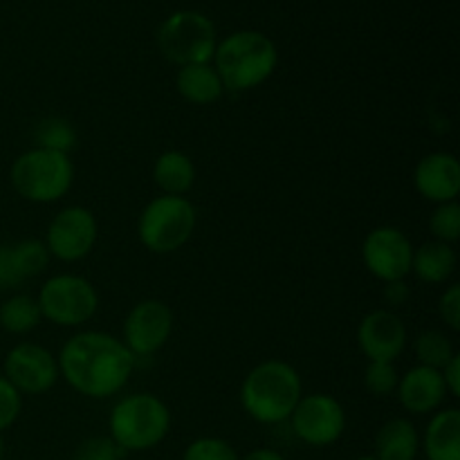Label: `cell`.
I'll return each mask as SVG.
<instances>
[{
  "mask_svg": "<svg viewBox=\"0 0 460 460\" xmlns=\"http://www.w3.org/2000/svg\"><path fill=\"white\" fill-rule=\"evenodd\" d=\"M400 376L391 362H368L364 371V389L376 398H386L398 389Z\"/></svg>",
  "mask_w": 460,
  "mask_h": 460,
  "instance_id": "4316f807",
  "label": "cell"
},
{
  "mask_svg": "<svg viewBox=\"0 0 460 460\" xmlns=\"http://www.w3.org/2000/svg\"><path fill=\"white\" fill-rule=\"evenodd\" d=\"M440 376H443L445 389H447V395H454L458 398L460 395V355L456 353L443 368H440Z\"/></svg>",
  "mask_w": 460,
  "mask_h": 460,
  "instance_id": "d6a6232c",
  "label": "cell"
},
{
  "mask_svg": "<svg viewBox=\"0 0 460 460\" xmlns=\"http://www.w3.org/2000/svg\"><path fill=\"white\" fill-rule=\"evenodd\" d=\"M211 66L218 72L225 90L245 93L259 88L274 75L279 66V49L263 31L241 30L218 40Z\"/></svg>",
  "mask_w": 460,
  "mask_h": 460,
  "instance_id": "3957f363",
  "label": "cell"
},
{
  "mask_svg": "<svg viewBox=\"0 0 460 460\" xmlns=\"http://www.w3.org/2000/svg\"><path fill=\"white\" fill-rule=\"evenodd\" d=\"M438 313L443 317V322L447 323L452 331H460V286L454 283L447 290L443 292L438 304Z\"/></svg>",
  "mask_w": 460,
  "mask_h": 460,
  "instance_id": "1f68e13d",
  "label": "cell"
},
{
  "mask_svg": "<svg viewBox=\"0 0 460 460\" xmlns=\"http://www.w3.org/2000/svg\"><path fill=\"white\" fill-rule=\"evenodd\" d=\"M4 458V440H3V434H0V460Z\"/></svg>",
  "mask_w": 460,
  "mask_h": 460,
  "instance_id": "d590c367",
  "label": "cell"
},
{
  "mask_svg": "<svg viewBox=\"0 0 460 460\" xmlns=\"http://www.w3.org/2000/svg\"><path fill=\"white\" fill-rule=\"evenodd\" d=\"M22 411V395L12 386V382L0 376V434L18 420Z\"/></svg>",
  "mask_w": 460,
  "mask_h": 460,
  "instance_id": "f546056e",
  "label": "cell"
},
{
  "mask_svg": "<svg viewBox=\"0 0 460 460\" xmlns=\"http://www.w3.org/2000/svg\"><path fill=\"white\" fill-rule=\"evenodd\" d=\"M304 395L301 376L292 364L265 359L245 376L241 386V404L252 420L261 425H279L290 420Z\"/></svg>",
  "mask_w": 460,
  "mask_h": 460,
  "instance_id": "7a4b0ae2",
  "label": "cell"
},
{
  "mask_svg": "<svg viewBox=\"0 0 460 460\" xmlns=\"http://www.w3.org/2000/svg\"><path fill=\"white\" fill-rule=\"evenodd\" d=\"M292 431L310 447H328L341 438L346 429V411L340 400L328 394L301 395L290 416Z\"/></svg>",
  "mask_w": 460,
  "mask_h": 460,
  "instance_id": "9c48e42d",
  "label": "cell"
},
{
  "mask_svg": "<svg viewBox=\"0 0 460 460\" xmlns=\"http://www.w3.org/2000/svg\"><path fill=\"white\" fill-rule=\"evenodd\" d=\"M124 454L111 436H93L75 449L72 460H121Z\"/></svg>",
  "mask_w": 460,
  "mask_h": 460,
  "instance_id": "f1b7e54d",
  "label": "cell"
},
{
  "mask_svg": "<svg viewBox=\"0 0 460 460\" xmlns=\"http://www.w3.org/2000/svg\"><path fill=\"white\" fill-rule=\"evenodd\" d=\"M3 376L21 395H43L57 385L61 373L57 358L45 346L22 341L4 355Z\"/></svg>",
  "mask_w": 460,
  "mask_h": 460,
  "instance_id": "7c38bea8",
  "label": "cell"
},
{
  "mask_svg": "<svg viewBox=\"0 0 460 460\" xmlns=\"http://www.w3.org/2000/svg\"><path fill=\"white\" fill-rule=\"evenodd\" d=\"M36 301L43 319L63 328L84 326L99 310L97 288L79 274L49 277L40 288Z\"/></svg>",
  "mask_w": 460,
  "mask_h": 460,
  "instance_id": "ba28073f",
  "label": "cell"
},
{
  "mask_svg": "<svg viewBox=\"0 0 460 460\" xmlns=\"http://www.w3.org/2000/svg\"><path fill=\"white\" fill-rule=\"evenodd\" d=\"M429 229H431V234H434V241L454 245V243L460 238V205H458V200L436 205V209L431 211Z\"/></svg>",
  "mask_w": 460,
  "mask_h": 460,
  "instance_id": "484cf974",
  "label": "cell"
},
{
  "mask_svg": "<svg viewBox=\"0 0 460 460\" xmlns=\"http://www.w3.org/2000/svg\"><path fill=\"white\" fill-rule=\"evenodd\" d=\"M241 460H286V458H283L281 452H277V449L259 447V449H252V452L245 454Z\"/></svg>",
  "mask_w": 460,
  "mask_h": 460,
  "instance_id": "e575fe53",
  "label": "cell"
},
{
  "mask_svg": "<svg viewBox=\"0 0 460 460\" xmlns=\"http://www.w3.org/2000/svg\"><path fill=\"white\" fill-rule=\"evenodd\" d=\"M173 332V310L160 299H144L126 314L124 346L135 359L155 355Z\"/></svg>",
  "mask_w": 460,
  "mask_h": 460,
  "instance_id": "4fadbf2b",
  "label": "cell"
},
{
  "mask_svg": "<svg viewBox=\"0 0 460 460\" xmlns=\"http://www.w3.org/2000/svg\"><path fill=\"white\" fill-rule=\"evenodd\" d=\"M413 187L425 200L443 205L454 202L460 193V162L445 151L422 157L413 171Z\"/></svg>",
  "mask_w": 460,
  "mask_h": 460,
  "instance_id": "9a60e30c",
  "label": "cell"
},
{
  "mask_svg": "<svg viewBox=\"0 0 460 460\" xmlns=\"http://www.w3.org/2000/svg\"><path fill=\"white\" fill-rule=\"evenodd\" d=\"M362 261L364 268L382 283L404 281L411 274L413 245L402 229L382 225L364 238Z\"/></svg>",
  "mask_w": 460,
  "mask_h": 460,
  "instance_id": "8fae6325",
  "label": "cell"
},
{
  "mask_svg": "<svg viewBox=\"0 0 460 460\" xmlns=\"http://www.w3.org/2000/svg\"><path fill=\"white\" fill-rule=\"evenodd\" d=\"M36 146L70 155L72 148L76 146L75 126L63 117H48L36 126Z\"/></svg>",
  "mask_w": 460,
  "mask_h": 460,
  "instance_id": "cb8c5ba5",
  "label": "cell"
},
{
  "mask_svg": "<svg viewBox=\"0 0 460 460\" xmlns=\"http://www.w3.org/2000/svg\"><path fill=\"white\" fill-rule=\"evenodd\" d=\"M25 281L13 259L12 245H0V290H13Z\"/></svg>",
  "mask_w": 460,
  "mask_h": 460,
  "instance_id": "4dcf8cb0",
  "label": "cell"
},
{
  "mask_svg": "<svg viewBox=\"0 0 460 460\" xmlns=\"http://www.w3.org/2000/svg\"><path fill=\"white\" fill-rule=\"evenodd\" d=\"M13 191L36 205H49L66 196L75 182V164L70 155L34 146L21 153L9 169Z\"/></svg>",
  "mask_w": 460,
  "mask_h": 460,
  "instance_id": "5b68a950",
  "label": "cell"
},
{
  "mask_svg": "<svg viewBox=\"0 0 460 460\" xmlns=\"http://www.w3.org/2000/svg\"><path fill=\"white\" fill-rule=\"evenodd\" d=\"M175 88H178L180 97L196 106H209V103L218 102L225 93L223 81L211 63L180 67L178 76H175Z\"/></svg>",
  "mask_w": 460,
  "mask_h": 460,
  "instance_id": "ffe728a7",
  "label": "cell"
},
{
  "mask_svg": "<svg viewBox=\"0 0 460 460\" xmlns=\"http://www.w3.org/2000/svg\"><path fill=\"white\" fill-rule=\"evenodd\" d=\"M358 344L368 362L394 364L407 349V326L391 310H373L359 322Z\"/></svg>",
  "mask_w": 460,
  "mask_h": 460,
  "instance_id": "5bb4252c",
  "label": "cell"
},
{
  "mask_svg": "<svg viewBox=\"0 0 460 460\" xmlns=\"http://www.w3.org/2000/svg\"><path fill=\"white\" fill-rule=\"evenodd\" d=\"M400 404L407 409L413 416H427V413H436L443 407L445 398H447V389H445L443 376L438 368L429 367H413L400 377L398 389H395Z\"/></svg>",
  "mask_w": 460,
  "mask_h": 460,
  "instance_id": "2e32d148",
  "label": "cell"
},
{
  "mask_svg": "<svg viewBox=\"0 0 460 460\" xmlns=\"http://www.w3.org/2000/svg\"><path fill=\"white\" fill-rule=\"evenodd\" d=\"M413 353H416L418 364L429 368H443L449 359L456 355L452 340L443 335L440 331H425L418 335L416 344H413Z\"/></svg>",
  "mask_w": 460,
  "mask_h": 460,
  "instance_id": "603a6c76",
  "label": "cell"
},
{
  "mask_svg": "<svg viewBox=\"0 0 460 460\" xmlns=\"http://www.w3.org/2000/svg\"><path fill=\"white\" fill-rule=\"evenodd\" d=\"M358 460H377L376 456H359Z\"/></svg>",
  "mask_w": 460,
  "mask_h": 460,
  "instance_id": "8d00e7d4",
  "label": "cell"
},
{
  "mask_svg": "<svg viewBox=\"0 0 460 460\" xmlns=\"http://www.w3.org/2000/svg\"><path fill=\"white\" fill-rule=\"evenodd\" d=\"M198 214L184 196H157L142 209L137 220L139 243L153 254H173L191 241Z\"/></svg>",
  "mask_w": 460,
  "mask_h": 460,
  "instance_id": "8992f818",
  "label": "cell"
},
{
  "mask_svg": "<svg viewBox=\"0 0 460 460\" xmlns=\"http://www.w3.org/2000/svg\"><path fill=\"white\" fill-rule=\"evenodd\" d=\"M153 182L164 196H184L196 184V164L182 151H164L153 166Z\"/></svg>",
  "mask_w": 460,
  "mask_h": 460,
  "instance_id": "44dd1931",
  "label": "cell"
},
{
  "mask_svg": "<svg viewBox=\"0 0 460 460\" xmlns=\"http://www.w3.org/2000/svg\"><path fill=\"white\" fill-rule=\"evenodd\" d=\"M99 238V223L85 207L72 205L58 211L45 234V247L49 256H57L66 263L84 261L94 250Z\"/></svg>",
  "mask_w": 460,
  "mask_h": 460,
  "instance_id": "30bf717a",
  "label": "cell"
},
{
  "mask_svg": "<svg viewBox=\"0 0 460 460\" xmlns=\"http://www.w3.org/2000/svg\"><path fill=\"white\" fill-rule=\"evenodd\" d=\"M385 299L389 301L391 305H402L404 301L409 299V288L404 281H394L386 283L385 288Z\"/></svg>",
  "mask_w": 460,
  "mask_h": 460,
  "instance_id": "836d02e7",
  "label": "cell"
},
{
  "mask_svg": "<svg viewBox=\"0 0 460 460\" xmlns=\"http://www.w3.org/2000/svg\"><path fill=\"white\" fill-rule=\"evenodd\" d=\"M169 407L153 394H133L121 398L108 418L111 438L128 452H148L157 447L171 431Z\"/></svg>",
  "mask_w": 460,
  "mask_h": 460,
  "instance_id": "277c9868",
  "label": "cell"
},
{
  "mask_svg": "<svg viewBox=\"0 0 460 460\" xmlns=\"http://www.w3.org/2000/svg\"><path fill=\"white\" fill-rule=\"evenodd\" d=\"M43 322L39 301L30 295H13L0 304V328L9 335H27Z\"/></svg>",
  "mask_w": 460,
  "mask_h": 460,
  "instance_id": "7402d4cb",
  "label": "cell"
},
{
  "mask_svg": "<svg viewBox=\"0 0 460 460\" xmlns=\"http://www.w3.org/2000/svg\"><path fill=\"white\" fill-rule=\"evenodd\" d=\"M57 362L58 373L76 394L103 400L117 395L128 385L137 359L119 337L102 331H84L63 344Z\"/></svg>",
  "mask_w": 460,
  "mask_h": 460,
  "instance_id": "6da1fadb",
  "label": "cell"
},
{
  "mask_svg": "<svg viewBox=\"0 0 460 460\" xmlns=\"http://www.w3.org/2000/svg\"><path fill=\"white\" fill-rule=\"evenodd\" d=\"M155 39L162 57L178 67L211 63L218 45L214 21L196 9H180L166 16Z\"/></svg>",
  "mask_w": 460,
  "mask_h": 460,
  "instance_id": "52a82bcc",
  "label": "cell"
},
{
  "mask_svg": "<svg viewBox=\"0 0 460 460\" xmlns=\"http://www.w3.org/2000/svg\"><path fill=\"white\" fill-rule=\"evenodd\" d=\"M420 454V434L407 418L385 422L376 436L377 460H416Z\"/></svg>",
  "mask_w": 460,
  "mask_h": 460,
  "instance_id": "d6986e66",
  "label": "cell"
},
{
  "mask_svg": "<svg viewBox=\"0 0 460 460\" xmlns=\"http://www.w3.org/2000/svg\"><path fill=\"white\" fill-rule=\"evenodd\" d=\"M182 460H241L238 458L236 449L223 438L216 436H202L196 438L193 443L187 445L184 449Z\"/></svg>",
  "mask_w": 460,
  "mask_h": 460,
  "instance_id": "83f0119b",
  "label": "cell"
},
{
  "mask_svg": "<svg viewBox=\"0 0 460 460\" xmlns=\"http://www.w3.org/2000/svg\"><path fill=\"white\" fill-rule=\"evenodd\" d=\"M456 250L447 243L429 241L422 243L420 247H413L411 272L416 274L418 281L427 283V286H440V283L449 281V277L456 272Z\"/></svg>",
  "mask_w": 460,
  "mask_h": 460,
  "instance_id": "e0dca14e",
  "label": "cell"
},
{
  "mask_svg": "<svg viewBox=\"0 0 460 460\" xmlns=\"http://www.w3.org/2000/svg\"><path fill=\"white\" fill-rule=\"evenodd\" d=\"M427 460H460V411L443 409L431 416L425 429Z\"/></svg>",
  "mask_w": 460,
  "mask_h": 460,
  "instance_id": "ac0fdd59",
  "label": "cell"
},
{
  "mask_svg": "<svg viewBox=\"0 0 460 460\" xmlns=\"http://www.w3.org/2000/svg\"><path fill=\"white\" fill-rule=\"evenodd\" d=\"M12 250L22 279L39 277V274L45 272V268H48L49 252L48 247H45V243L39 241V238H25V241L12 245Z\"/></svg>",
  "mask_w": 460,
  "mask_h": 460,
  "instance_id": "d4e9b609",
  "label": "cell"
}]
</instances>
